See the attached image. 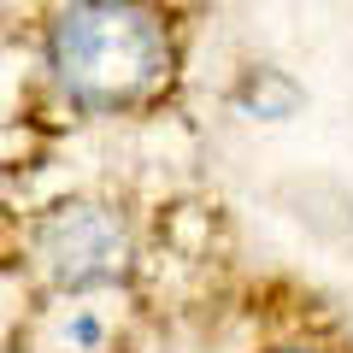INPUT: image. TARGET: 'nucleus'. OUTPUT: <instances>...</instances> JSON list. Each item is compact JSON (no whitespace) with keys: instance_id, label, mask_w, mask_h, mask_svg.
I'll use <instances>...</instances> for the list:
<instances>
[{"instance_id":"f257e3e1","label":"nucleus","mask_w":353,"mask_h":353,"mask_svg":"<svg viewBox=\"0 0 353 353\" xmlns=\"http://www.w3.org/2000/svg\"><path fill=\"white\" fill-rule=\"evenodd\" d=\"M48 59L59 88L83 106H130L165 77L171 48L141 6H71L48 36Z\"/></svg>"},{"instance_id":"f03ea898","label":"nucleus","mask_w":353,"mask_h":353,"mask_svg":"<svg viewBox=\"0 0 353 353\" xmlns=\"http://www.w3.org/2000/svg\"><path fill=\"white\" fill-rule=\"evenodd\" d=\"M41 265L59 289H101L130 271V230L94 201H71L41 224Z\"/></svg>"},{"instance_id":"7ed1b4c3","label":"nucleus","mask_w":353,"mask_h":353,"mask_svg":"<svg viewBox=\"0 0 353 353\" xmlns=\"http://www.w3.org/2000/svg\"><path fill=\"white\" fill-rule=\"evenodd\" d=\"M289 353H306V347H289Z\"/></svg>"}]
</instances>
